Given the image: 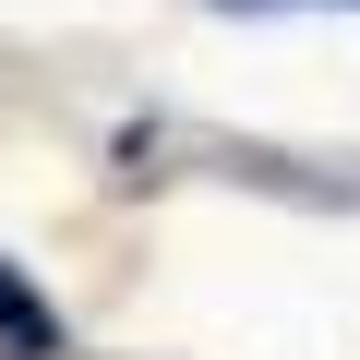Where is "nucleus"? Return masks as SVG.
Instances as JSON below:
<instances>
[{"instance_id":"nucleus-1","label":"nucleus","mask_w":360,"mask_h":360,"mask_svg":"<svg viewBox=\"0 0 360 360\" xmlns=\"http://www.w3.org/2000/svg\"><path fill=\"white\" fill-rule=\"evenodd\" d=\"M0 348H13V360H60V348H72V336H60V312H49L13 264H0Z\"/></svg>"}]
</instances>
